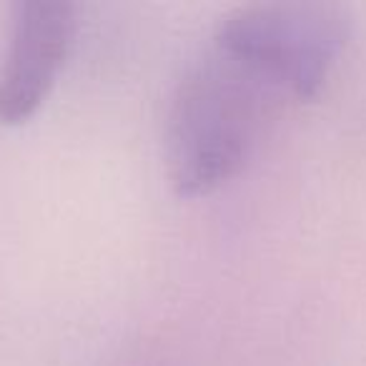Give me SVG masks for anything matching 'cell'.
Listing matches in <instances>:
<instances>
[{
	"mask_svg": "<svg viewBox=\"0 0 366 366\" xmlns=\"http://www.w3.org/2000/svg\"><path fill=\"white\" fill-rule=\"evenodd\" d=\"M279 101V93L216 48L189 68L168 103L163 133L166 173L176 194L206 196L231 181Z\"/></svg>",
	"mask_w": 366,
	"mask_h": 366,
	"instance_id": "cell-1",
	"label": "cell"
},
{
	"mask_svg": "<svg viewBox=\"0 0 366 366\" xmlns=\"http://www.w3.org/2000/svg\"><path fill=\"white\" fill-rule=\"evenodd\" d=\"M351 33L349 8L321 0H259L221 16L214 48L281 98H316Z\"/></svg>",
	"mask_w": 366,
	"mask_h": 366,
	"instance_id": "cell-2",
	"label": "cell"
},
{
	"mask_svg": "<svg viewBox=\"0 0 366 366\" xmlns=\"http://www.w3.org/2000/svg\"><path fill=\"white\" fill-rule=\"evenodd\" d=\"M76 36V8L63 0H28L16 8L0 63V123L21 126L43 106Z\"/></svg>",
	"mask_w": 366,
	"mask_h": 366,
	"instance_id": "cell-3",
	"label": "cell"
}]
</instances>
